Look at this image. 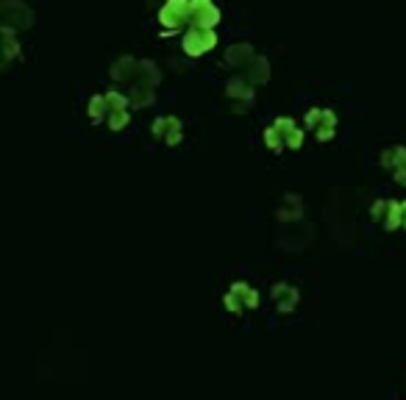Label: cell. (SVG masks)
<instances>
[{
  "label": "cell",
  "instance_id": "cell-21",
  "mask_svg": "<svg viewBox=\"0 0 406 400\" xmlns=\"http://www.w3.org/2000/svg\"><path fill=\"white\" fill-rule=\"evenodd\" d=\"M265 145L270 147L273 153H281V150H287V142H284V136H281V131H278L275 126L265 128Z\"/></svg>",
  "mask_w": 406,
  "mask_h": 400
},
{
  "label": "cell",
  "instance_id": "cell-19",
  "mask_svg": "<svg viewBox=\"0 0 406 400\" xmlns=\"http://www.w3.org/2000/svg\"><path fill=\"white\" fill-rule=\"evenodd\" d=\"M139 81L159 87V81H162V73H159V67H156L150 59H142V64H139Z\"/></svg>",
  "mask_w": 406,
  "mask_h": 400
},
{
  "label": "cell",
  "instance_id": "cell-9",
  "mask_svg": "<svg viewBox=\"0 0 406 400\" xmlns=\"http://www.w3.org/2000/svg\"><path fill=\"white\" fill-rule=\"evenodd\" d=\"M381 167L393 170V178L406 186V145H395V147H387L381 153Z\"/></svg>",
  "mask_w": 406,
  "mask_h": 400
},
{
  "label": "cell",
  "instance_id": "cell-13",
  "mask_svg": "<svg viewBox=\"0 0 406 400\" xmlns=\"http://www.w3.org/2000/svg\"><path fill=\"white\" fill-rule=\"evenodd\" d=\"M253 59H256V53H253V47H251L248 42H237L226 50V64L228 67H234V70L248 67Z\"/></svg>",
  "mask_w": 406,
  "mask_h": 400
},
{
  "label": "cell",
  "instance_id": "cell-12",
  "mask_svg": "<svg viewBox=\"0 0 406 400\" xmlns=\"http://www.w3.org/2000/svg\"><path fill=\"white\" fill-rule=\"evenodd\" d=\"M281 136H284V142H287V147L289 150H298V147H304V131L298 128V123L292 120V117H275V123H273Z\"/></svg>",
  "mask_w": 406,
  "mask_h": 400
},
{
  "label": "cell",
  "instance_id": "cell-16",
  "mask_svg": "<svg viewBox=\"0 0 406 400\" xmlns=\"http://www.w3.org/2000/svg\"><path fill=\"white\" fill-rule=\"evenodd\" d=\"M384 228H387V231L404 228V203H401V200H393V198H390V206H387V214H384Z\"/></svg>",
  "mask_w": 406,
  "mask_h": 400
},
{
  "label": "cell",
  "instance_id": "cell-2",
  "mask_svg": "<svg viewBox=\"0 0 406 400\" xmlns=\"http://www.w3.org/2000/svg\"><path fill=\"white\" fill-rule=\"evenodd\" d=\"M223 306H226L231 314H242V311H251L259 306V292L245 284V281H234L231 289L223 295Z\"/></svg>",
  "mask_w": 406,
  "mask_h": 400
},
{
  "label": "cell",
  "instance_id": "cell-11",
  "mask_svg": "<svg viewBox=\"0 0 406 400\" xmlns=\"http://www.w3.org/2000/svg\"><path fill=\"white\" fill-rule=\"evenodd\" d=\"M273 303H275V309L281 311V314H289V311H295L298 306V289L295 286H289V284H275L273 286Z\"/></svg>",
  "mask_w": 406,
  "mask_h": 400
},
{
  "label": "cell",
  "instance_id": "cell-4",
  "mask_svg": "<svg viewBox=\"0 0 406 400\" xmlns=\"http://www.w3.org/2000/svg\"><path fill=\"white\" fill-rule=\"evenodd\" d=\"M304 126L315 131L317 142H331L337 133V114L331 109H309L304 114Z\"/></svg>",
  "mask_w": 406,
  "mask_h": 400
},
{
  "label": "cell",
  "instance_id": "cell-7",
  "mask_svg": "<svg viewBox=\"0 0 406 400\" xmlns=\"http://www.w3.org/2000/svg\"><path fill=\"white\" fill-rule=\"evenodd\" d=\"M139 64L142 59H134V56H120L112 67H109V78L120 87H134L139 81Z\"/></svg>",
  "mask_w": 406,
  "mask_h": 400
},
{
  "label": "cell",
  "instance_id": "cell-18",
  "mask_svg": "<svg viewBox=\"0 0 406 400\" xmlns=\"http://www.w3.org/2000/svg\"><path fill=\"white\" fill-rule=\"evenodd\" d=\"M14 56H20V44H17V37H14V28L3 25V61L8 64Z\"/></svg>",
  "mask_w": 406,
  "mask_h": 400
},
{
  "label": "cell",
  "instance_id": "cell-6",
  "mask_svg": "<svg viewBox=\"0 0 406 400\" xmlns=\"http://www.w3.org/2000/svg\"><path fill=\"white\" fill-rule=\"evenodd\" d=\"M0 11H3V25L14 28V31L31 28V23H34V14L23 0H0Z\"/></svg>",
  "mask_w": 406,
  "mask_h": 400
},
{
  "label": "cell",
  "instance_id": "cell-15",
  "mask_svg": "<svg viewBox=\"0 0 406 400\" xmlns=\"http://www.w3.org/2000/svg\"><path fill=\"white\" fill-rule=\"evenodd\" d=\"M245 75L259 87V84H268V78H270V64H268V59H262V56H256L248 67H245Z\"/></svg>",
  "mask_w": 406,
  "mask_h": 400
},
{
  "label": "cell",
  "instance_id": "cell-17",
  "mask_svg": "<svg viewBox=\"0 0 406 400\" xmlns=\"http://www.w3.org/2000/svg\"><path fill=\"white\" fill-rule=\"evenodd\" d=\"M87 114H90L92 123H106V117H109L106 95H92L90 103H87Z\"/></svg>",
  "mask_w": 406,
  "mask_h": 400
},
{
  "label": "cell",
  "instance_id": "cell-3",
  "mask_svg": "<svg viewBox=\"0 0 406 400\" xmlns=\"http://www.w3.org/2000/svg\"><path fill=\"white\" fill-rule=\"evenodd\" d=\"M181 47H184V53H186V56L198 59V56H203V53H209V50H215V47H217V34H215V28H198V25H189V31H186V34H184V40H181Z\"/></svg>",
  "mask_w": 406,
  "mask_h": 400
},
{
  "label": "cell",
  "instance_id": "cell-23",
  "mask_svg": "<svg viewBox=\"0 0 406 400\" xmlns=\"http://www.w3.org/2000/svg\"><path fill=\"white\" fill-rule=\"evenodd\" d=\"M404 203V231H406V200H401Z\"/></svg>",
  "mask_w": 406,
  "mask_h": 400
},
{
  "label": "cell",
  "instance_id": "cell-1",
  "mask_svg": "<svg viewBox=\"0 0 406 400\" xmlns=\"http://www.w3.org/2000/svg\"><path fill=\"white\" fill-rule=\"evenodd\" d=\"M159 25L165 34H176L192 25V0H167L159 8Z\"/></svg>",
  "mask_w": 406,
  "mask_h": 400
},
{
  "label": "cell",
  "instance_id": "cell-14",
  "mask_svg": "<svg viewBox=\"0 0 406 400\" xmlns=\"http://www.w3.org/2000/svg\"><path fill=\"white\" fill-rule=\"evenodd\" d=\"M129 97H131V106L134 109H148L156 103V87L153 84H145V81H136L134 87H129Z\"/></svg>",
  "mask_w": 406,
  "mask_h": 400
},
{
  "label": "cell",
  "instance_id": "cell-10",
  "mask_svg": "<svg viewBox=\"0 0 406 400\" xmlns=\"http://www.w3.org/2000/svg\"><path fill=\"white\" fill-rule=\"evenodd\" d=\"M220 8L212 0H192V25L198 28H215L220 23Z\"/></svg>",
  "mask_w": 406,
  "mask_h": 400
},
{
  "label": "cell",
  "instance_id": "cell-8",
  "mask_svg": "<svg viewBox=\"0 0 406 400\" xmlns=\"http://www.w3.org/2000/svg\"><path fill=\"white\" fill-rule=\"evenodd\" d=\"M150 131H153L156 139H162V142H165V145H170V147H176L181 139H184V126H181L179 117H173V114L153 120Z\"/></svg>",
  "mask_w": 406,
  "mask_h": 400
},
{
  "label": "cell",
  "instance_id": "cell-5",
  "mask_svg": "<svg viewBox=\"0 0 406 400\" xmlns=\"http://www.w3.org/2000/svg\"><path fill=\"white\" fill-rule=\"evenodd\" d=\"M253 81L248 78V75H234V78H228L226 81V97L228 100H234V111L239 114L245 106H251L253 103Z\"/></svg>",
  "mask_w": 406,
  "mask_h": 400
},
{
  "label": "cell",
  "instance_id": "cell-20",
  "mask_svg": "<svg viewBox=\"0 0 406 400\" xmlns=\"http://www.w3.org/2000/svg\"><path fill=\"white\" fill-rule=\"evenodd\" d=\"M131 123V114H129V109H117V111H109V117H106V126L112 128V131H123L126 126Z\"/></svg>",
  "mask_w": 406,
  "mask_h": 400
},
{
  "label": "cell",
  "instance_id": "cell-22",
  "mask_svg": "<svg viewBox=\"0 0 406 400\" xmlns=\"http://www.w3.org/2000/svg\"><path fill=\"white\" fill-rule=\"evenodd\" d=\"M387 206H390V198H381V200H376V203L370 206V217H373V220H378V222H384Z\"/></svg>",
  "mask_w": 406,
  "mask_h": 400
}]
</instances>
